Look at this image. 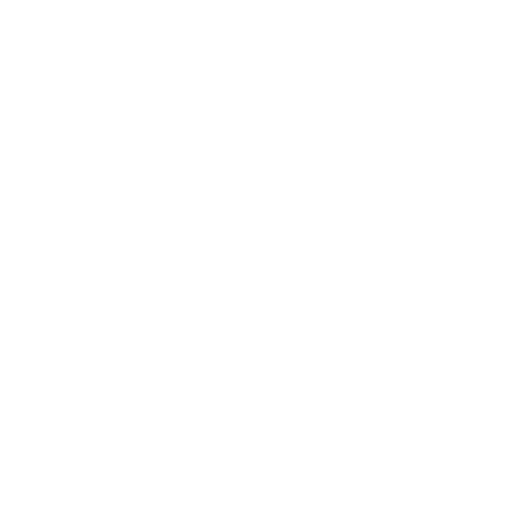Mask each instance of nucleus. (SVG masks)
<instances>
[]
</instances>
